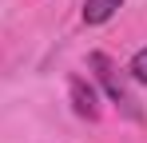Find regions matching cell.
I'll return each instance as SVG.
<instances>
[{"label": "cell", "mask_w": 147, "mask_h": 143, "mask_svg": "<svg viewBox=\"0 0 147 143\" xmlns=\"http://www.w3.org/2000/svg\"><path fill=\"white\" fill-rule=\"evenodd\" d=\"M88 64L96 68V76H99V84H103V92L111 95V103L119 107L127 119H143V107H139V99L131 95V88H127V80L119 76V68L103 56V52H92L88 56Z\"/></svg>", "instance_id": "obj_1"}, {"label": "cell", "mask_w": 147, "mask_h": 143, "mask_svg": "<svg viewBox=\"0 0 147 143\" xmlns=\"http://www.w3.org/2000/svg\"><path fill=\"white\" fill-rule=\"evenodd\" d=\"M68 95H72V111H76L80 119H99L96 88H92L84 76H72V80H68Z\"/></svg>", "instance_id": "obj_2"}, {"label": "cell", "mask_w": 147, "mask_h": 143, "mask_svg": "<svg viewBox=\"0 0 147 143\" xmlns=\"http://www.w3.org/2000/svg\"><path fill=\"white\" fill-rule=\"evenodd\" d=\"M123 0H84V24H107Z\"/></svg>", "instance_id": "obj_3"}, {"label": "cell", "mask_w": 147, "mask_h": 143, "mask_svg": "<svg viewBox=\"0 0 147 143\" xmlns=\"http://www.w3.org/2000/svg\"><path fill=\"white\" fill-rule=\"evenodd\" d=\"M127 76H131L135 84H147V48H139V52L131 56V64H127Z\"/></svg>", "instance_id": "obj_4"}]
</instances>
